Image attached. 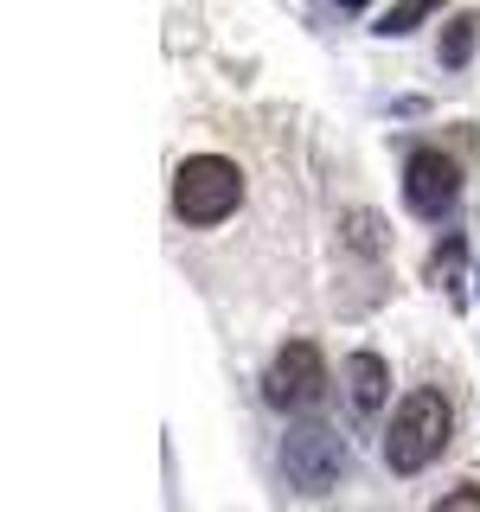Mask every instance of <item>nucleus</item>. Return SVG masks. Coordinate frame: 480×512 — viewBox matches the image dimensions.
Here are the masks:
<instances>
[{"instance_id": "obj_1", "label": "nucleus", "mask_w": 480, "mask_h": 512, "mask_svg": "<svg viewBox=\"0 0 480 512\" xmlns=\"http://www.w3.org/2000/svg\"><path fill=\"white\" fill-rule=\"evenodd\" d=\"M448 429H455V410H448V397H442V391H416L410 404L391 416L384 455H391V468H397V474H416V468H429V461L442 455Z\"/></svg>"}, {"instance_id": "obj_2", "label": "nucleus", "mask_w": 480, "mask_h": 512, "mask_svg": "<svg viewBox=\"0 0 480 512\" xmlns=\"http://www.w3.org/2000/svg\"><path fill=\"white\" fill-rule=\"evenodd\" d=\"M244 205V173L224 154H192L180 173H173V212L186 224H218L224 212Z\"/></svg>"}, {"instance_id": "obj_3", "label": "nucleus", "mask_w": 480, "mask_h": 512, "mask_svg": "<svg viewBox=\"0 0 480 512\" xmlns=\"http://www.w3.org/2000/svg\"><path fill=\"white\" fill-rule=\"evenodd\" d=\"M320 391H327V365H320V352H314L308 340L282 346L276 365L263 372V397H269L276 410H314Z\"/></svg>"}, {"instance_id": "obj_4", "label": "nucleus", "mask_w": 480, "mask_h": 512, "mask_svg": "<svg viewBox=\"0 0 480 512\" xmlns=\"http://www.w3.org/2000/svg\"><path fill=\"white\" fill-rule=\"evenodd\" d=\"M455 186H461V173H455V160H448L442 148H416L410 154V167H404V192H410V205L416 212H448L455 205Z\"/></svg>"}, {"instance_id": "obj_5", "label": "nucleus", "mask_w": 480, "mask_h": 512, "mask_svg": "<svg viewBox=\"0 0 480 512\" xmlns=\"http://www.w3.org/2000/svg\"><path fill=\"white\" fill-rule=\"evenodd\" d=\"M288 474H295V487H327L333 474H340V442H333V429H295L288 436Z\"/></svg>"}, {"instance_id": "obj_6", "label": "nucleus", "mask_w": 480, "mask_h": 512, "mask_svg": "<svg viewBox=\"0 0 480 512\" xmlns=\"http://www.w3.org/2000/svg\"><path fill=\"white\" fill-rule=\"evenodd\" d=\"M352 404H359V410H378L384 404V359H372V352L352 359Z\"/></svg>"}, {"instance_id": "obj_7", "label": "nucleus", "mask_w": 480, "mask_h": 512, "mask_svg": "<svg viewBox=\"0 0 480 512\" xmlns=\"http://www.w3.org/2000/svg\"><path fill=\"white\" fill-rule=\"evenodd\" d=\"M423 13H429V0H404L397 13H384V32H404L410 20H423Z\"/></svg>"}, {"instance_id": "obj_8", "label": "nucleus", "mask_w": 480, "mask_h": 512, "mask_svg": "<svg viewBox=\"0 0 480 512\" xmlns=\"http://www.w3.org/2000/svg\"><path fill=\"white\" fill-rule=\"evenodd\" d=\"M468 39H474V26H468V20H455V32H448V52H442V58H448V64H461V58H468Z\"/></svg>"}, {"instance_id": "obj_9", "label": "nucleus", "mask_w": 480, "mask_h": 512, "mask_svg": "<svg viewBox=\"0 0 480 512\" xmlns=\"http://www.w3.org/2000/svg\"><path fill=\"white\" fill-rule=\"evenodd\" d=\"M436 512H480V487H455Z\"/></svg>"}, {"instance_id": "obj_10", "label": "nucleus", "mask_w": 480, "mask_h": 512, "mask_svg": "<svg viewBox=\"0 0 480 512\" xmlns=\"http://www.w3.org/2000/svg\"><path fill=\"white\" fill-rule=\"evenodd\" d=\"M346 7H365V0H346Z\"/></svg>"}]
</instances>
